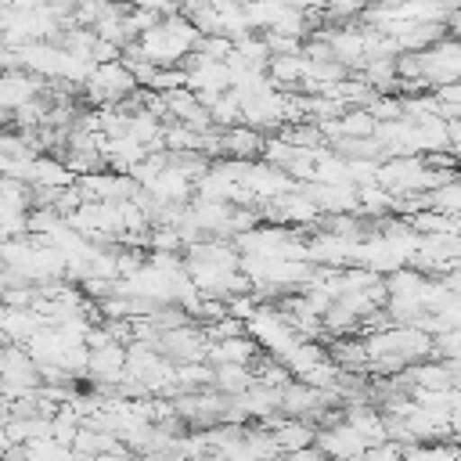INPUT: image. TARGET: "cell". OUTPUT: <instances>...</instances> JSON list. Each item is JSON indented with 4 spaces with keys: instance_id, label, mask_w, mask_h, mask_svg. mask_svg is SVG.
<instances>
[{
    "instance_id": "obj_10",
    "label": "cell",
    "mask_w": 461,
    "mask_h": 461,
    "mask_svg": "<svg viewBox=\"0 0 461 461\" xmlns=\"http://www.w3.org/2000/svg\"><path fill=\"white\" fill-rule=\"evenodd\" d=\"M209 122H216V126H227V130L241 126V104H238L230 94L216 97V101L209 104Z\"/></svg>"
},
{
    "instance_id": "obj_12",
    "label": "cell",
    "mask_w": 461,
    "mask_h": 461,
    "mask_svg": "<svg viewBox=\"0 0 461 461\" xmlns=\"http://www.w3.org/2000/svg\"><path fill=\"white\" fill-rule=\"evenodd\" d=\"M288 461H328L317 447H306V450H295V454H288Z\"/></svg>"
},
{
    "instance_id": "obj_11",
    "label": "cell",
    "mask_w": 461,
    "mask_h": 461,
    "mask_svg": "<svg viewBox=\"0 0 461 461\" xmlns=\"http://www.w3.org/2000/svg\"><path fill=\"white\" fill-rule=\"evenodd\" d=\"M400 461H454V447H414Z\"/></svg>"
},
{
    "instance_id": "obj_9",
    "label": "cell",
    "mask_w": 461,
    "mask_h": 461,
    "mask_svg": "<svg viewBox=\"0 0 461 461\" xmlns=\"http://www.w3.org/2000/svg\"><path fill=\"white\" fill-rule=\"evenodd\" d=\"M313 429L303 421V418H288L277 432H274V443H277V450H288V454H295V450H306V447H313Z\"/></svg>"
},
{
    "instance_id": "obj_7",
    "label": "cell",
    "mask_w": 461,
    "mask_h": 461,
    "mask_svg": "<svg viewBox=\"0 0 461 461\" xmlns=\"http://www.w3.org/2000/svg\"><path fill=\"white\" fill-rule=\"evenodd\" d=\"M212 364H252L256 360V342L238 335V339H223V342H212L209 353H205Z\"/></svg>"
},
{
    "instance_id": "obj_4",
    "label": "cell",
    "mask_w": 461,
    "mask_h": 461,
    "mask_svg": "<svg viewBox=\"0 0 461 461\" xmlns=\"http://www.w3.org/2000/svg\"><path fill=\"white\" fill-rule=\"evenodd\" d=\"M317 439V450L324 454V457H335V461H357L364 450H367V443L357 436V429H349L346 421L342 425H335V429H324L321 436H313Z\"/></svg>"
},
{
    "instance_id": "obj_8",
    "label": "cell",
    "mask_w": 461,
    "mask_h": 461,
    "mask_svg": "<svg viewBox=\"0 0 461 461\" xmlns=\"http://www.w3.org/2000/svg\"><path fill=\"white\" fill-rule=\"evenodd\" d=\"M220 393H230V396H241L245 389L256 385V375L245 367V364H216L212 367V378H209Z\"/></svg>"
},
{
    "instance_id": "obj_6",
    "label": "cell",
    "mask_w": 461,
    "mask_h": 461,
    "mask_svg": "<svg viewBox=\"0 0 461 461\" xmlns=\"http://www.w3.org/2000/svg\"><path fill=\"white\" fill-rule=\"evenodd\" d=\"M220 148H223L234 162H252V155L263 151V140H259L256 130H249V126H234V130H227V133L220 137Z\"/></svg>"
},
{
    "instance_id": "obj_13",
    "label": "cell",
    "mask_w": 461,
    "mask_h": 461,
    "mask_svg": "<svg viewBox=\"0 0 461 461\" xmlns=\"http://www.w3.org/2000/svg\"><path fill=\"white\" fill-rule=\"evenodd\" d=\"M4 425H7V421H4V418H0V454H4V450H7V436H4Z\"/></svg>"
},
{
    "instance_id": "obj_3",
    "label": "cell",
    "mask_w": 461,
    "mask_h": 461,
    "mask_svg": "<svg viewBox=\"0 0 461 461\" xmlns=\"http://www.w3.org/2000/svg\"><path fill=\"white\" fill-rule=\"evenodd\" d=\"M40 94V79L22 72V68H11V72H0V122L11 119V112H18L22 104L36 101Z\"/></svg>"
},
{
    "instance_id": "obj_1",
    "label": "cell",
    "mask_w": 461,
    "mask_h": 461,
    "mask_svg": "<svg viewBox=\"0 0 461 461\" xmlns=\"http://www.w3.org/2000/svg\"><path fill=\"white\" fill-rule=\"evenodd\" d=\"M194 43H198V29H194L180 11H173V14H166L158 25H151L148 32H140L133 47H137L155 68H173L176 61H184V58L194 50Z\"/></svg>"
},
{
    "instance_id": "obj_5",
    "label": "cell",
    "mask_w": 461,
    "mask_h": 461,
    "mask_svg": "<svg viewBox=\"0 0 461 461\" xmlns=\"http://www.w3.org/2000/svg\"><path fill=\"white\" fill-rule=\"evenodd\" d=\"M86 371H90L94 378H101V382H119V378L126 375V349H122L119 342L101 346V349H90Z\"/></svg>"
},
{
    "instance_id": "obj_2",
    "label": "cell",
    "mask_w": 461,
    "mask_h": 461,
    "mask_svg": "<svg viewBox=\"0 0 461 461\" xmlns=\"http://www.w3.org/2000/svg\"><path fill=\"white\" fill-rule=\"evenodd\" d=\"M130 94H137V83H133V76H130L119 61L94 65V72L86 76V97H90V101H101V104H122Z\"/></svg>"
}]
</instances>
